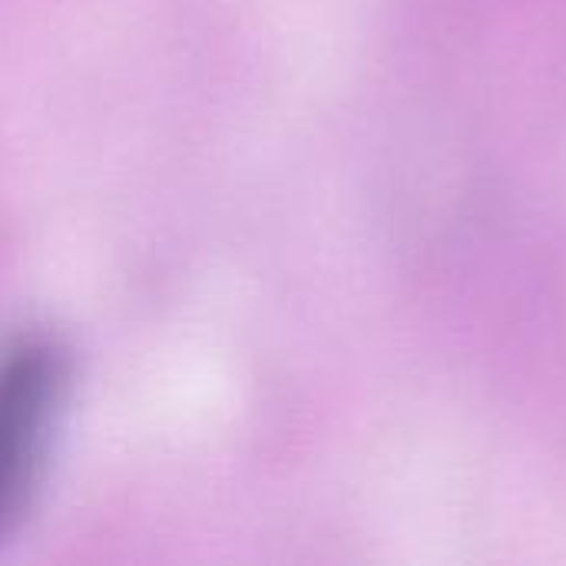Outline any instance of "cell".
I'll list each match as a JSON object with an SVG mask.
<instances>
[{
	"mask_svg": "<svg viewBox=\"0 0 566 566\" xmlns=\"http://www.w3.org/2000/svg\"><path fill=\"white\" fill-rule=\"evenodd\" d=\"M63 385L66 358L53 338L17 335L0 345V537L30 504Z\"/></svg>",
	"mask_w": 566,
	"mask_h": 566,
	"instance_id": "obj_1",
	"label": "cell"
}]
</instances>
